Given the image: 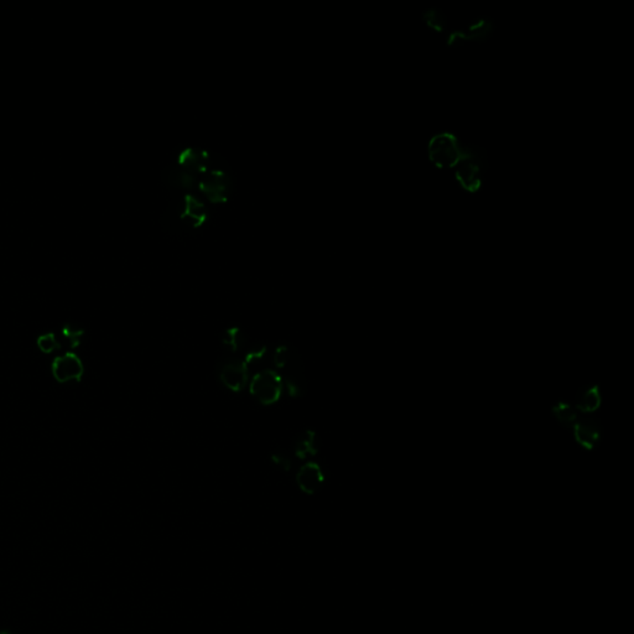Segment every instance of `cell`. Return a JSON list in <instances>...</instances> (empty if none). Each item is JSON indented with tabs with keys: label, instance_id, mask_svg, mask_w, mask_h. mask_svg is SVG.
I'll return each mask as SVG.
<instances>
[{
	"label": "cell",
	"instance_id": "obj_1",
	"mask_svg": "<svg viewBox=\"0 0 634 634\" xmlns=\"http://www.w3.org/2000/svg\"><path fill=\"white\" fill-rule=\"evenodd\" d=\"M454 179L466 192L474 194L483 184L487 170L486 151L476 145H464L462 158L454 166Z\"/></svg>",
	"mask_w": 634,
	"mask_h": 634
},
{
	"label": "cell",
	"instance_id": "obj_2",
	"mask_svg": "<svg viewBox=\"0 0 634 634\" xmlns=\"http://www.w3.org/2000/svg\"><path fill=\"white\" fill-rule=\"evenodd\" d=\"M464 145L459 138L450 131H439L430 138L428 156L438 169H454L462 158Z\"/></svg>",
	"mask_w": 634,
	"mask_h": 634
},
{
	"label": "cell",
	"instance_id": "obj_3",
	"mask_svg": "<svg viewBox=\"0 0 634 634\" xmlns=\"http://www.w3.org/2000/svg\"><path fill=\"white\" fill-rule=\"evenodd\" d=\"M495 23L488 16H480L462 29H454L446 35V45L459 47L469 42H482L493 34Z\"/></svg>",
	"mask_w": 634,
	"mask_h": 634
},
{
	"label": "cell",
	"instance_id": "obj_4",
	"mask_svg": "<svg viewBox=\"0 0 634 634\" xmlns=\"http://www.w3.org/2000/svg\"><path fill=\"white\" fill-rule=\"evenodd\" d=\"M250 388L252 395L262 404H274L283 392V380L275 370H260L253 375Z\"/></svg>",
	"mask_w": 634,
	"mask_h": 634
},
{
	"label": "cell",
	"instance_id": "obj_5",
	"mask_svg": "<svg viewBox=\"0 0 634 634\" xmlns=\"http://www.w3.org/2000/svg\"><path fill=\"white\" fill-rule=\"evenodd\" d=\"M248 363L240 358H228L221 362L218 377L232 392H242L248 382Z\"/></svg>",
	"mask_w": 634,
	"mask_h": 634
},
{
	"label": "cell",
	"instance_id": "obj_6",
	"mask_svg": "<svg viewBox=\"0 0 634 634\" xmlns=\"http://www.w3.org/2000/svg\"><path fill=\"white\" fill-rule=\"evenodd\" d=\"M52 375L59 383H69L72 380L80 382L85 373V367L78 356L74 352H65L57 356L51 365Z\"/></svg>",
	"mask_w": 634,
	"mask_h": 634
},
{
	"label": "cell",
	"instance_id": "obj_7",
	"mask_svg": "<svg viewBox=\"0 0 634 634\" xmlns=\"http://www.w3.org/2000/svg\"><path fill=\"white\" fill-rule=\"evenodd\" d=\"M281 380L289 388L290 394L293 397H301L306 390V380H305L304 365L300 358L298 352H291L289 360L281 368Z\"/></svg>",
	"mask_w": 634,
	"mask_h": 634
},
{
	"label": "cell",
	"instance_id": "obj_8",
	"mask_svg": "<svg viewBox=\"0 0 634 634\" xmlns=\"http://www.w3.org/2000/svg\"><path fill=\"white\" fill-rule=\"evenodd\" d=\"M574 439L582 449L592 451L601 441L602 429L601 425L591 418H581L576 421L574 428L571 429Z\"/></svg>",
	"mask_w": 634,
	"mask_h": 634
},
{
	"label": "cell",
	"instance_id": "obj_9",
	"mask_svg": "<svg viewBox=\"0 0 634 634\" xmlns=\"http://www.w3.org/2000/svg\"><path fill=\"white\" fill-rule=\"evenodd\" d=\"M324 480L325 477L322 474V469L315 462L303 464L300 467L299 472L296 474V483L299 485L300 490L307 495H314L316 491L320 490Z\"/></svg>",
	"mask_w": 634,
	"mask_h": 634
},
{
	"label": "cell",
	"instance_id": "obj_10",
	"mask_svg": "<svg viewBox=\"0 0 634 634\" xmlns=\"http://www.w3.org/2000/svg\"><path fill=\"white\" fill-rule=\"evenodd\" d=\"M602 404V394L597 387H589L584 392H580L575 400L574 406L581 414H594Z\"/></svg>",
	"mask_w": 634,
	"mask_h": 634
},
{
	"label": "cell",
	"instance_id": "obj_11",
	"mask_svg": "<svg viewBox=\"0 0 634 634\" xmlns=\"http://www.w3.org/2000/svg\"><path fill=\"white\" fill-rule=\"evenodd\" d=\"M551 414L560 425L569 430L574 428L580 418L579 411L569 401H556L551 409Z\"/></svg>",
	"mask_w": 634,
	"mask_h": 634
},
{
	"label": "cell",
	"instance_id": "obj_12",
	"mask_svg": "<svg viewBox=\"0 0 634 634\" xmlns=\"http://www.w3.org/2000/svg\"><path fill=\"white\" fill-rule=\"evenodd\" d=\"M423 21H424L425 25L430 30L435 31V33H438V34H441V33H444V31L447 30V19H446V14H445L444 11L439 9V8H436V6H431V8H428L426 11H424L423 13Z\"/></svg>",
	"mask_w": 634,
	"mask_h": 634
},
{
	"label": "cell",
	"instance_id": "obj_13",
	"mask_svg": "<svg viewBox=\"0 0 634 634\" xmlns=\"http://www.w3.org/2000/svg\"><path fill=\"white\" fill-rule=\"evenodd\" d=\"M317 451V441L316 435L311 431H307L303 435V438L296 444V454L300 457H305L306 454H314Z\"/></svg>",
	"mask_w": 634,
	"mask_h": 634
},
{
	"label": "cell",
	"instance_id": "obj_14",
	"mask_svg": "<svg viewBox=\"0 0 634 634\" xmlns=\"http://www.w3.org/2000/svg\"><path fill=\"white\" fill-rule=\"evenodd\" d=\"M36 344L42 353H52L55 351L61 350L60 341L54 332L39 336Z\"/></svg>",
	"mask_w": 634,
	"mask_h": 634
}]
</instances>
